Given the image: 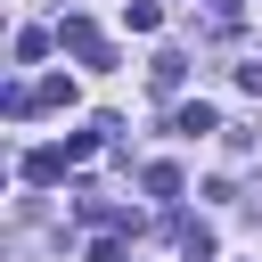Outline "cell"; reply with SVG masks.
<instances>
[{
    "instance_id": "7",
    "label": "cell",
    "mask_w": 262,
    "mask_h": 262,
    "mask_svg": "<svg viewBox=\"0 0 262 262\" xmlns=\"http://www.w3.org/2000/svg\"><path fill=\"white\" fill-rule=\"evenodd\" d=\"M123 25H131V33H156V25H164V0H123Z\"/></svg>"
},
{
    "instance_id": "5",
    "label": "cell",
    "mask_w": 262,
    "mask_h": 262,
    "mask_svg": "<svg viewBox=\"0 0 262 262\" xmlns=\"http://www.w3.org/2000/svg\"><path fill=\"white\" fill-rule=\"evenodd\" d=\"M147 82H156V98H172V90L188 82V57H180V49H164V57L147 66Z\"/></svg>"
},
{
    "instance_id": "10",
    "label": "cell",
    "mask_w": 262,
    "mask_h": 262,
    "mask_svg": "<svg viewBox=\"0 0 262 262\" xmlns=\"http://www.w3.org/2000/svg\"><path fill=\"white\" fill-rule=\"evenodd\" d=\"M41 57H49V33L25 25V33H16V66H41Z\"/></svg>"
},
{
    "instance_id": "9",
    "label": "cell",
    "mask_w": 262,
    "mask_h": 262,
    "mask_svg": "<svg viewBox=\"0 0 262 262\" xmlns=\"http://www.w3.org/2000/svg\"><path fill=\"white\" fill-rule=\"evenodd\" d=\"M205 16H213V33H221V41H229V33H237V25H246V0H205Z\"/></svg>"
},
{
    "instance_id": "3",
    "label": "cell",
    "mask_w": 262,
    "mask_h": 262,
    "mask_svg": "<svg viewBox=\"0 0 262 262\" xmlns=\"http://www.w3.org/2000/svg\"><path fill=\"white\" fill-rule=\"evenodd\" d=\"M172 246H180V262H213V229L205 221H180L172 213Z\"/></svg>"
},
{
    "instance_id": "8",
    "label": "cell",
    "mask_w": 262,
    "mask_h": 262,
    "mask_svg": "<svg viewBox=\"0 0 262 262\" xmlns=\"http://www.w3.org/2000/svg\"><path fill=\"white\" fill-rule=\"evenodd\" d=\"M139 180H147V196H164V205H172V196H180V164H147V172H139Z\"/></svg>"
},
{
    "instance_id": "2",
    "label": "cell",
    "mask_w": 262,
    "mask_h": 262,
    "mask_svg": "<svg viewBox=\"0 0 262 262\" xmlns=\"http://www.w3.org/2000/svg\"><path fill=\"white\" fill-rule=\"evenodd\" d=\"M172 131H180V139H213V131H221V115H213L205 98H188V106H172Z\"/></svg>"
},
{
    "instance_id": "1",
    "label": "cell",
    "mask_w": 262,
    "mask_h": 262,
    "mask_svg": "<svg viewBox=\"0 0 262 262\" xmlns=\"http://www.w3.org/2000/svg\"><path fill=\"white\" fill-rule=\"evenodd\" d=\"M57 49H66L74 66H90V74H106V66H115V41H106L90 16H66V25H57Z\"/></svg>"
},
{
    "instance_id": "6",
    "label": "cell",
    "mask_w": 262,
    "mask_h": 262,
    "mask_svg": "<svg viewBox=\"0 0 262 262\" xmlns=\"http://www.w3.org/2000/svg\"><path fill=\"white\" fill-rule=\"evenodd\" d=\"M41 106H74V74H49V82H33V115Z\"/></svg>"
},
{
    "instance_id": "4",
    "label": "cell",
    "mask_w": 262,
    "mask_h": 262,
    "mask_svg": "<svg viewBox=\"0 0 262 262\" xmlns=\"http://www.w3.org/2000/svg\"><path fill=\"white\" fill-rule=\"evenodd\" d=\"M25 180H33V188H57V180H66V147H33V156H25Z\"/></svg>"
}]
</instances>
